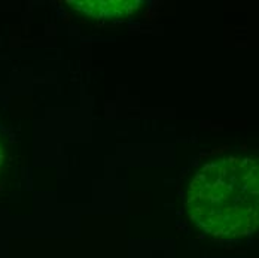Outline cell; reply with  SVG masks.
Segmentation results:
<instances>
[{"label": "cell", "mask_w": 259, "mask_h": 258, "mask_svg": "<svg viewBox=\"0 0 259 258\" xmlns=\"http://www.w3.org/2000/svg\"><path fill=\"white\" fill-rule=\"evenodd\" d=\"M3 163H5V150H3V145H2V140H0V172H2Z\"/></svg>", "instance_id": "cell-3"}, {"label": "cell", "mask_w": 259, "mask_h": 258, "mask_svg": "<svg viewBox=\"0 0 259 258\" xmlns=\"http://www.w3.org/2000/svg\"><path fill=\"white\" fill-rule=\"evenodd\" d=\"M258 163L227 155L203 164L186 193L191 219L207 234L235 239L258 227Z\"/></svg>", "instance_id": "cell-1"}, {"label": "cell", "mask_w": 259, "mask_h": 258, "mask_svg": "<svg viewBox=\"0 0 259 258\" xmlns=\"http://www.w3.org/2000/svg\"><path fill=\"white\" fill-rule=\"evenodd\" d=\"M73 9L94 20H124L142 8V2L136 0H80L69 2Z\"/></svg>", "instance_id": "cell-2"}]
</instances>
